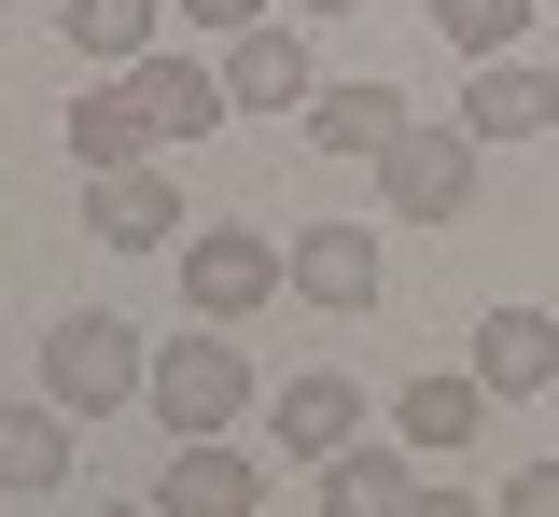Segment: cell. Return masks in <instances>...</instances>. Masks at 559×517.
I'll return each instance as SVG.
<instances>
[{
	"label": "cell",
	"mask_w": 559,
	"mask_h": 517,
	"mask_svg": "<svg viewBox=\"0 0 559 517\" xmlns=\"http://www.w3.org/2000/svg\"><path fill=\"white\" fill-rule=\"evenodd\" d=\"M98 517H154V504H98Z\"/></svg>",
	"instance_id": "cell-24"
},
{
	"label": "cell",
	"mask_w": 559,
	"mask_h": 517,
	"mask_svg": "<svg viewBox=\"0 0 559 517\" xmlns=\"http://www.w3.org/2000/svg\"><path fill=\"white\" fill-rule=\"evenodd\" d=\"M182 14H197V28H224V43H238V28H266V0H182Z\"/></svg>",
	"instance_id": "cell-21"
},
{
	"label": "cell",
	"mask_w": 559,
	"mask_h": 517,
	"mask_svg": "<svg viewBox=\"0 0 559 517\" xmlns=\"http://www.w3.org/2000/svg\"><path fill=\"white\" fill-rule=\"evenodd\" d=\"M378 280H392L378 224H308V238H294V294L308 308H378Z\"/></svg>",
	"instance_id": "cell-8"
},
{
	"label": "cell",
	"mask_w": 559,
	"mask_h": 517,
	"mask_svg": "<svg viewBox=\"0 0 559 517\" xmlns=\"http://www.w3.org/2000/svg\"><path fill=\"white\" fill-rule=\"evenodd\" d=\"M70 476V406H28V392H0V490L28 504V490H57Z\"/></svg>",
	"instance_id": "cell-13"
},
{
	"label": "cell",
	"mask_w": 559,
	"mask_h": 517,
	"mask_svg": "<svg viewBox=\"0 0 559 517\" xmlns=\"http://www.w3.org/2000/svg\"><path fill=\"white\" fill-rule=\"evenodd\" d=\"M70 57H98V71H140L154 57V0H57Z\"/></svg>",
	"instance_id": "cell-18"
},
{
	"label": "cell",
	"mask_w": 559,
	"mask_h": 517,
	"mask_svg": "<svg viewBox=\"0 0 559 517\" xmlns=\"http://www.w3.org/2000/svg\"><path fill=\"white\" fill-rule=\"evenodd\" d=\"M140 392H154L140 322H112V308H70L57 336H43V406H70V420H112V406H140Z\"/></svg>",
	"instance_id": "cell-1"
},
{
	"label": "cell",
	"mask_w": 559,
	"mask_h": 517,
	"mask_svg": "<svg viewBox=\"0 0 559 517\" xmlns=\"http://www.w3.org/2000/svg\"><path fill=\"white\" fill-rule=\"evenodd\" d=\"M70 154H84V182H98V168H140V154H154V112L127 98V71L70 98Z\"/></svg>",
	"instance_id": "cell-15"
},
{
	"label": "cell",
	"mask_w": 559,
	"mask_h": 517,
	"mask_svg": "<svg viewBox=\"0 0 559 517\" xmlns=\"http://www.w3.org/2000/svg\"><path fill=\"white\" fill-rule=\"evenodd\" d=\"M406 490H419V476L392 461V447H364V434L322 461V517H406Z\"/></svg>",
	"instance_id": "cell-17"
},
{
	"label": "cell",
	"mask_w": 559,
	"mask_h": 517,
	"mask_svg": "<svg viewBox=\"0 0 559 517\" xmlns=\"http://www.w3.org/2000/svg\"><path fill=\"white\" fill-rule=\"evenodd\" d=\"M476 392H489V406L559 392V322H546V308H489V322H476Z\"/></svg>",
	"instance_id": "cell-7"
},
{
	"label": "cell",
	"mask_w": 559,
	"mask_h": 517,
	"mask_svg": "<svg viewBox=\"0 0 559 517\" xmlns=\"http://www.w3.org/2000/svg\"><path fill=\"white\" fill-rule=\"evenodd\" d=\"M140 406H154L168 434H238V420H252V364H238V336H224V322H210V336H168Z\"/></svg>",
	"instance_id": "cell-2"
},
{
	"label": "cell",
	"mask_w": 559,
	"mask_h": 517,
	"mask_svg": "<svg viewBox=\"0 0 559 517\" xmlns=\"http://www.w3.org/2000/svg\"><path fill=\"white\" fill-rule=\"evenodd\" d=\"M349 434H364V377H336V364L280 377V461H336Z\"/></svg>",
	"instance_id": "cell-9"
},
{
	"label": "cell",
	"mask_w": 559,
	"mask_h": 517,
	"mask_svg": "<svg viewBox=\"0 0 559 517\" xmlns=\"http://www.w3.org/2000/svg\"><path fill=\"white\" fill-rule=\"evenodd\" d=\"M84 238H98V252H168V238H197V211H182V182L140 154V168H98V182H84Z\"/></svg>",
	"instance_id": "cell-5"
},
{
	"label": "cell",
	"mask_w": 559,
	"mask_h": 517,
	"mask_svg": "<svg viewBox=\"0 0 559 517\" xmlns=\"http://www.w3.org/2000/svg\"><path fill=\"white\" fill-rule=\"evenodd\" d=\"M406 517H489L476 490H406Z\"/></svg>",
	"instance_id": "cell-22"
},
{
	"label": "cell",
	"mask_w": 559,
	"mask_h": 517,
	"mask_svg": "<svg viewBox=\"0 0 559 517\" xmlns=\"http://www.w3.org/2000/svg\"><path fill=\"white\" fill-rule=\"evenodd\" d=\"M406 127H419V112L392 98V84H322V98H308V141H322V154H392Z\"/></svg>",
	"instance_id": "cell-14"
},
{
	"label": "cell",
	"mask_w": 559,
	"mask_h": 517,
	"mask_svg": "<svg viewBox=\"0 0 559 517\" xmlns=\"http://www.w3.org/2000/svg\"><path fill=\"white\" fill-rule=\"evenodd\" d=\"M252 504H266L252 447H224V434H168V476H154V517H252Z\"/></svg>",
	"instance_id": "cell-6"
},
{
	"label": "cell",
	"mask_w": 559,
	"mask_h": 517,
	"mask_svg": "<svg viewBox=\"0 0 559 517\" xmlns=\"http://www.w3.org/2000/svg\"><path fill=\"white\" fill-rule=\"evenodd\" d=\"M489 517H559V461H518V476H503V504Z\"/></svg>",
	"instance_id": "cell-20"
},
{
	"label": "cell",
	"mask_w": 559,
	"mask_h": 517,
	"mask_svg": "<svg viewBox=\"0 0 559 517\" xmlns=\"http://www.w3.org/2000/svg\"><path fill=\"white\" fill-rule=\"evenodd\" d=\"M532 14H546V0H433V28H448V43H462V57H518V43H532Z\"/></svg>",
	"instance_id": "cell-19"
},
{
	"label": "cell",
	"mask_w": 559,
	"mask_h": 517,
	"mask_svg": "<svg viewBox=\"0 0 559 517\" xmlns=\"http://www.w3.org/2000/svg\"><path fill=\"white\" fill-rule=\"evenodd\" d=\"M308 14H364V0H308Z\"/></svg>",
	"instance_id": "cell-23"
},
{
	"label": "cell",
	"mask_w": 559,
	"mask_h": 517,
	"mask_svg": "<svg viewBox=\"0 0 559 517\" xmlns=\"http://www.w3.org/2000/svg\"><path fill=\"white\" fill-rule=\"evenodd\" d=\"M462 127H476V141H546V127H559V71H532V57H489V71L462 84Z\"/></svg>",
	"instance_id": "cell-11"
},
{
	"label": "cell",
	"mask_w": 559,
	"mask_h": 517,
	"mask_svg": "<svg viewBox=\"0 0 559 517\" xmlns=\"http://www.w3.org/2000/svg\"><path fill=\"white\" fill-rule=\"evenodd\" d=\"M392 434H406V447H476L489 434L476 364H462V377H406V392H392Z\"/></svg>",
	"instance_id": "cell-16"
},
{
	"label": "cell",
	"mask_w": 559,
	"mask_h": 517,
	"mask_svg": "<svg viewBox=\"0 0 559 517\" xmlns=\"http://www.w3.org/2000/svg\"><path fill=\"white\" fill-rule=\"evenodd\" d=\"M280 280H294V252H280L266 224H197V238H182V294H197V322H252Z\"/></svg>",
	"instance_id": "cell-3"
},
{
	"label": "cell",
	"mask_w": 559,
	"mask_h": 517,
	"mask_svg": "<svg viewBox=\"0 0 559 517\" xmlns=\"http://www.w3.org/2000/svg\"><path fill=\"white\" fill-rule=\"evenodd\" d=\"M127 98H140V112H154V141H210V127L238 112V98H224V71H182L168 43H154V57H140V71H127Z\"/></svg>",
	"instance_id": "cell-12"
},
{
	"label": "cell",
	"mask_w": 559,
	"mask_h": 517,
	"mask_svg": "<svg viewBox=\"0 0 559 517\" xmlns=\"http://www.w3.org/2000/svg\"><path fill=\"white\" fill-rule=\"evenodd\" d=\"M476 127H406V141L378 154V182H392V224H462L476 211Z\"/></svg>",
	"instance_id": "cell-4"
},
{
	"label": "cell",
	"mask_w": 559,
	"mask_h": 517,
	"mask_svg": "<svg viewBox=\"0 0 559 517\" xmlns=\"http://www.w3.org/2000/svg\"><path fill=\"white\" fill-rule=\"evenodd\" d=\"M224 98H238V112H308L322 71H308L294 28H238V43H224Z\"/></svg>",
	"instance_id": "cell-10"
}]
</instances>
